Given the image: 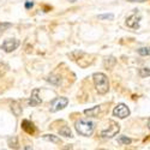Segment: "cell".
<instances>
[{"label": "cell", "instance_id": "6da1fadb", "mask_svg": "<svg viewBox=\"0 0 150 150\" xmlns=\"http://www.w3.org/2000/svg\"><path fill=\"white\" fill-rule=\"evenodd\" d=\"M93 79H94V84H95V88L97 90L98 94H106L109 90V82L108 78L105 73L101 72H96L93 74Z\"/></svg>", "mask_w": 150, "mask_h": 150}, {"label": "cell", "instance_id": "7a4b0ae2", "mask_svg": "<svg viewBox=\"0 0 150 150\" xmlns=\"http://www.w3.org/2000/svg\"><path fill=\"white\" fill-rule=\"evenodd\" d=\"M95 130V124L89 120H79L76 122V131L85 137H89L93 134Z\"/></svg>", "mask_w": 150, "mask_h": 150}, {"label": "cell", "instance_id": "3957f363", "mask_svg": "<svg viewBox=\"0 0 150 150\" xmlns=\"http://www.w3.org/2000/svg\"><path fill=\"white\" fill-rule=\"evenodd\" d=\"M119 131H120L119 124L113 121V120H110L109 121V126L101 132V137L102 138H112V137H114Z\"/></svg>", "mask_w": 150, "mask_h": 150}, {"label": "cell", "instance_id": "277c9868", "mask_svg": "<svg viewBox=\"0 0 150 150\" xmlns=\"http://www.w3.org/2000/svg\"><path fill=\"white\" fill-rule=\"evenodd\" d=\"M67 103H69V100L66 97H57L51 103V112L52 113H55V112H58L60 109H64L67 106Z\"/></svg>", "mask_w": 150, "mask_h": 150}, {"label": "cell", "instance_id": "5b68a950", "mask_svg": "<svg viewBox=\"0 0 150 150\" xmlns=\"http://www.w3.org/2000/svg\"><path fill=\"white\" fill-rule=\"evenodd\" d=\"M113 115L114 117H118L120 119H125V118H127L130 115V109H129V107L126 105L120 103V105H118L113 109Z\"/></svg>", "mask_w": 150, "mask_h": 150}, {"label": "cell", "instance_id": "8992f818", "mask_svg": "<svg viewBox=\"0 0 150 150\" xmlns=\"http://www.w3.org/2000/svg\"><path fill=\"white\" fill-rule=\"evenodd\" d=\"M141 18H142L141 13H139V12H137V10H136L134 13L131 15V16L126 19V25H127L129 28H132V29L139 28V21H141Z\"/></svg>", "mask_w": 150, "mask_h": 150}, {"label": "cell", "instance_id": "52a82bcc", "mask_svg": "<svg viewBox=\"0 0 150 150\" xmlns=\"http://www.w3.org/2000/svg\"><path fill=\"white\" fill-rule=\"evenodd\" d=\"M19 46V41L16 40V39H8V40H5L1 45V49H4V51L6 53H11L13 52L15 49H17V47Z\"/></svg>", "mask_w": 150, "mask_h": 150}, {"label": "cell", "instance_id": "ba28073f", "mask_svg": "<svg viewBox=\"0 0 150 150\" xmlns=\"http://www.w3.org/2000/svg\"><path fill=\"white\" fill-rule=\"evenodd\" d=\"M39 93H40V89H37V88L31 91V96H30V98L28 100V103H29L31 107H35V106L41 105L42 100H41V97L39 96Z\"/></svg>", "mask_w": 150, "mask_h": 150}, {"label": "cell", "instance_id": "9c48e42d", "mask_svg": "<svg viewBox=\"0 0 150 150\" xmlns=\"http://www.w3.org/2000/svg\"><path fill=\"white\" fill-rule=\"evenodd\" d=\"M22 129L29 134H34L36 132V127H35L34 122H31L29 120H23L22 121Z\"/></svg>", "mask_w": 150, "mask_h": 150}, {"label": "cell", "instance_id": "30bf717a", "mask_svg": "<svg viewBox=\"0 0 150 150\" xmlns=\"http://www.w3.org/2000/svg\"><path fill=\"white\" fill-rule=\"evenodd\" d=\"M100 110H101V107H100V106H95L91 109H85L84 110V114L89 115V117H97L98 113H100Z\"/></svg>", "mask_w": 150, "mask_h": 150}, {"label": "cell", "instance_id": "8fae6325", "mask_svg": "<svg viewBox=\"0 0 150 150\" xmlns=\"http://www.w3.org/2000/svg\"><path fill=\"white\" fill-rule=\"evenodd\" d=\"M46 81L48 83H51L53 85H60L61 84V77L60 76H54V74H51V76H48L46 78Z\"/></svg>", "mask_w": 150, "mask_h": 150}, {"label": "cell", "instance_id": "7c38bea8", "mask_svg": "<svg viewBox=\"0 0 150 150\" xmlns=\"http://www.w3.org/2000/svg\"><path fill=\"white\" fill-rule=\"evenodd\" d=\"M42 138L45 141H49V142H53V143H57V144H60L61 143L60 138H58V137L54 136V134H43Z\"/></svg>", "mask_w": 150, "mask_h": 150}, {"label": "cell", "instance_id": "4fadbf2b", "mask_svg": "<svg viewBox=\"0 0 150 150\" xmlns=\"http://www.w3.org/2000/svg\"><path fill=\"white\" fill-rule=\"evenodd\" d=\"M11 109H12V112L15 113L16 117H18V115L22 114V107H19V103H18V102H12Z\"/></svg>", "mask_w": 150, "mask_h": 150}, {"label": "cell", "instance_id": "5bb4252c", "mask_svg": "<svg viewBox=\"0 0 150 150\" xmlns=\"http://www.w3.org/2000/svg\"><path fill=\"white\" fill-rule=\"evenodd\" d=\"M59 133H60L61 136H64V137H72V132H71L70 127H67V126L61 127V129L59 130Z\"/></svg>", "mask_w": 150, "mask_h": 150}, {"label": "cell", "instance_id": "9a60e30c", "mask_svg": "<svg viewBox=\"0 0 150 150\" xmlns=\"http://www.w3.org/2000/svg\"><path fill=\"white\" fill-rule=\"evenodd\" d=\"M118 143L119 144H125V145H129L132 143V139L131 138H127L126 136H120L118 138Z\"/></svg>", "mask_w": 150, "mask_h": 150}, {"label": "cell", "instance_id": "2e32d148", "mask_svg": "<svg viewBox=\"0 0 150 150\" xmlns=\"http://www.w3.org/2000/svg\"><path fill=\"white\" fill-rule=\"evenodd\" d=\"M115 62H117V60L114 59V57H109V58H107V59L105 60V67L110 69L112 66L115 64Z\"/></svg>", "mask_w": 150, "mask_h": 150}, {"label": "cell", "instance_id": "e0dca14e", "mask_svg": "<svg viewBox=\"0 0 150 150\" xmlns=\"http://www.w3.org/2000/svg\"><path fill=\"white\" fill-rule=\"evenodd\" d=\"M139 76L142 78H145V77H150V69L149 67H142L139 70Z\"/></svg>", "mask_w": 150, "mask_h": 150}, {"label": "cell", "instance_id": "ac0fdd59", "mask_svg": "<svg viewBox=\"0 0 150 150\" xmlns=\"http://www.w3.org/2000/svg\"><path fill=\"white\" fill-rule=\"evenodd\" d=\"M138 53H139V55H143V57H145V55L150 57V47H142V48H139Z\"/></svg>", "mask_w": 150, "mask_h": 150}, {"label": "cell", "instance_id": "d6986e66", "mask_svg": "<svg viewBox=\"0 0 150 150\" xmlns=\"http://www.w3.org/2000/svg\"><path fill=\"white\" fill-rule=\"evenodd\" d=\"M8 145H10V148H15V149L18 148V143H17V138H16V137L8 138Z\"/></svg>", "mask_w": 150, "mask_h": 150}, {"label": "cell", "instance_id": "ffe728a7", "mask_svg": "<svg viewBox=\"0 0 150 150\" xmlns=\"http://www.w3.org/2000/svg\"><path fill=\"white\" fill-rule=\"evenodd\" d=\"M12 27V24L11 23H0V34L4 33L6 29L11 28Z\"/></svg>", "mask_w": 150, "mask_h": 150}, {"label": "cell", "instance_id": "44dd1931", "mask_svg": "<svg viewBox=\"0 0 150 150\" xmlns=\"http://www.w3.org/2000/svg\"><path fill=\"white\" fill-rule=\"evenodd\" d=\"M98 19H109V21H113L114 19V15L113 13H106V15H100Z\"/></svg>", "mask_w": 150, "mask_h": 150}, {"label": "cell", "instance_id": "7402d4cb", "mask_svg": "<svg viewBox=\"0 0 150 150\" xmlns=\"http://www.w3.org/2000/svg\"><path fill=\"white\" fill-rule=\"evenodd\" d=\"M34 6V3L33 1H27L25 3V8H31Z\"/></svg>", "mask_w": 150, "mask_h": 150}, {"label": "cell", "instance_id": "603a6c76", "mask_svg": "<svg viewBox=\"0 0 150 150\" xmlns=\"http://www.w3.org/2000/svg\"><path fill=\"white\" fill-rule=\"evenodd\" d=\"M127 1H130V3H143L145 0H127Z\"/></svg>", "mask_w": 150, "mask_h": 150}, {"label": "cell", "instance_id": "cb8c5ba5", "mask_svg": "<svg viewBox=\"0 0 150 150\" xmlns=\"http://www.w3.org/2000/svg\"><path fill=\"white\" fill-rule=\"evenodd\" d=\"M148 127L150 129V118H149V120H148Z\"/></svg>", "mask_w": 150, "mask_h": 150}, {"label": "cell", "instance_id": "d4e9b609", "mask_svg": "<svg viewBox=\"0 0 150 150\" xmlns=\"http://www.w3.org/2000/svg\"><path fill=\"white\" fill-rule=\"evenodd\" d=\"M74 1H76V0H71V3H74Z\"/></svg>", "mask_w": 150, "mask_h": 150}]
</instances>
